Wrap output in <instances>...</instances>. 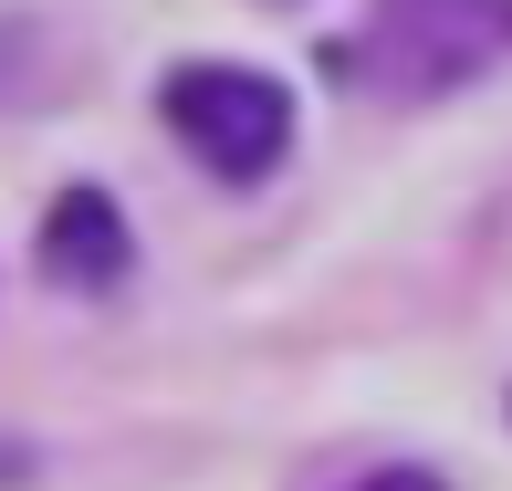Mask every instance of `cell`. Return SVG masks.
<instances>
[{"label": "cell", "instance_id": "cell-1", "mask_svg": "<svg viewBox=\"0 0 512 491\" xmlns=\"http://www.w3.org/2000/svg\"><path fill=\"white\" fill-rule=\"evenodd\" d=\"M157 105H168L178 147L220 178H272L293 147V95L272 74H251V63H178Z\"/></svg>", "mask_w": 512, "mask_h": 491}, {"label": "cell", "instance_id": "cell-2", "mask_svg": "<svg viewBox=\"0 0 512 491\" xmlns=\"http://www.w3.org/2000/svg\"><path fill=\"white\" fill-rule=\"evenodd\" d=\"M502 42H512V0H387V11L356 32L345 74L398 84V95H429V84L481 74Z\"/></svg>", "mask_w": 512, "mask_h": 491}, {"label": "cell", "instance_id": "cell-3", "mask_svg": "<svg viewBox=\"0 0 512 491\" xmlns=\"http://www.w3.org/2000/svg\"><path fill=\"white\" fill-rule=\"evenodd\" d=\"M42 272L74 293H115V272H126V209L105 189H63L53 220H42Z\"/></svg>", "mask_w": 512, "mask_h": 491}, {"label": "cell", "instance_id": "cell-4", "mask_svg": "<svg viewBox=\"0 0 512 491\" xmlns=\"http://www.w3.org/2000/svg\"><path fill=\"white\" fill-rule=\"evenodd\" d=\"M356 491H450V481H429V471H377V481H356Z\"/></svg>", "mask_w": 512, "mask_h": 491}]
</instances>
